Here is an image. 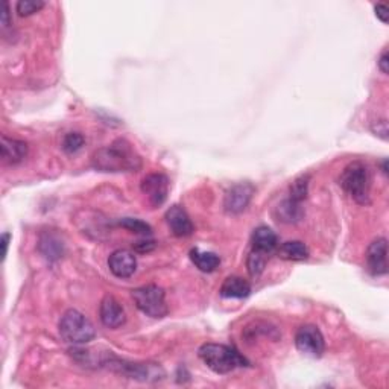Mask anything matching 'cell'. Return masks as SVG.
Wrapping results in <instances>:
<instances>
[{
    "instance_id": "3",
    "label": "cell",
    "mask_w": 389,
    "mask_h": 389,
    "mask_svg": "<svg viewBox=\"0 0 389 389\" xmlns=\"http://www.w3.org/2000/svg\"><path fill=\"white\" fill-rule=\"evenodd\" d=\"M339 186L352 197L357 204H368L371 192V175L367 165L353 161L342 170Z\"/></svg>"
},
{
    "instance_id": "14",
    "label": "cell",
    "mask_w": 389,
    "mask_h": 389,
    "mask_svg": "<svg viewBox=\"0 0 389 389\" xmlns=\"http://www.w3.org/2000/svg\"><path fill=\"white\" fill-rule=\"evenodd\" d=\"M38 250L43 254V257H46L49 262H55L63 257L64 242L58 233H55V230H46L40 235Z\"/></svg>"
},
{
    "instance_id": "7",
    "label": "cell",
    "mask_w": 389,
    "mask_h": 389,
    "mask_svg": "<svg viewBox=\"0 0 389 389\" xmlns=\"http://www.w3.org/2000/svg\"><path fill=\"white\" fill-rule=\"evenodd\" d=\"M140 189L152 207H160L168 199L169 178L163 174H151L143 178Z\"/></svg>"
},
{
    "instance_id": "4",
    "label": "cell",
    "mask_w": 389,
    "mask_h": 389,
    "mask_svg": "<svg viewBox=\"0 0 389 389\" xmlns=\"http://www.w3.org/2000/svg\"><path fill=\"white\" fill-rule=\"evenodd\" d=\"M58 329L61 338L73 345H84L95 339L96 336L95 325L91 324L89 318L73 309L67 310V312L61 316Z\"/></svg>"
},
{
    "instance_id": "1",
    "label": "cell",
    "mask_w": 389,
    "mask_h": 389,
    "mask_svg": "<svg viewBox=\"0 0 389 389\" xmlns=\"http://www.w3.org/2000/svg\"><path fill=\"white\" fill-rule=\"evenodd\" d=\"M93 166L100 172H137L142 168V159L131 143L119 138L95 152Z\"/></svg>"
},
{
    "instance_id": "16",
    "label": "cell",
    "mask_w": 389,
    "mask_h": 389,
    "mask_svg": "<svg viewBox=\"0 0 389 389\" xmlns=\"http://www.w3.org/2000/svg\"><path fill=\"white\" fill-rule=\"evenodd\" d=\"M2 160L6 165H19L26 159L28 145L21 140L2 136Z\"/></svg>"
},
{
    "instance_id": "19",
    "label": "cell",
    "mask_w": 389,
    "mask_h": 389,
    "mask_svg": "<svg viewBox=\"0 0 389 389\" xmlns=\"http://www.w3.org/2000/svg\"><path fill=\"white\" fill-rule=\"evenodd\" d=\"M277 254L280 259L283 260H292V262H301L309 259V248L305 242L300 240H287V242L278 246Z\"/></svg>"
},
{
    "instance_id": "28",
    "label": "cell",
    "mask_w": 389,
    "mask_h": 389,
    "mask_svg": "<svg viewBox=\"0 0 389 389\" xmlns=\"http://www.w3.org/2000/svg\"><path fill=\"white\" fill-rule=\"evenodd\" d=\"M374 132H376V136L386 140L388 138V123H386V120H379L377 122V129H374Z\"/></svg>"
},
{
    "instance_id": "13",
    "label": "cell",
    "mask_w": 389,
    "mask_h": 389,
    "mask_svg": "<svg viewBox=\"0 0 389 389\" xmlns=\"http://www.w3.org/2000/svg\"><path fill=\"white\" fill-rule=\"evenodd\" d=\"M166 222L172 235L177 237H189L193 235V224L188 212L180 206H172L166 212Z\"/></svg>"
},
{
    "instance_id": "22",
    "label": "cell",
    "mask_w": 389,
    "mask_h": 389,
    "mask_svg": "<svg viewBox=\"0 0 389 389\" xmlns=\"http://www.w3.org/2000/svg\"><path fill=\"white\" fill-rule=\"evenodd\" d=\"M309 180H310L309 175L298 177L297 180L291 184V197L289 198L298 201V202L305 201L307 198V192H309Z\"/></svg>"
},
{
    "instance_id": "18",
    "label": "cell",
    "mask_w": 389,
    "mask_h": 389,
    "mask_svg": "<svg viewBox=\"0 0 389 389\" xmlns=\"http://www.w3.org/2000/svg\"><path fill=\"white\" fill-rule=\"evenodd\" d=\"M221 295L224 298H246L251 293V286L246 280L240 277H228L221 286Z\"/></svg>"
},
{
    "instance_id": "11",
    "label": "cell",
    "mask_w": 389,
    "mask_h": 389,
    "mask_svg": "<svg viewBox=\"0 0 389 389\" xmlns=\"http://www.w3.org/2000/svg\"><path fill=\"white\" fill-rule=\"evenodd\" d=\"M119 365L116 367L119 368L122 374L128 376L129 379H137L142 382H150V380H160L165 377V371L159 367L157 363H127L118 361Z\"/></svg>"
},
{
    "instance_id": "21",
    "label": "cell",
    "mask_w": 389,
    "mask_h": 389,
    "mask_svg": "<svg viewBox=\"0 0 389 389\" xmlns=\"http://www.w3.org/2000/svg\"><path fill=\"white\" fill-rule=\"evenodd\" d=\"M268 257H269V255H264L262 253L251 250L250 255H248V259H246V268H248V272H250V275L253 278H259L262 275V272L264 271V266H266Z\"/></svg>"
},
{
    "instance_id": "20",
    "label": "cell",
    "mask_w": 389,
    "mask_h": 389,
    "mask_svg": "<svg viewBox=\"0 0 389 389\" xmlns=\"http://www.w3.org/2000/svg\"><path fill=\"white\" fill-rule=\"evenodd\" d=\"M190 260L202 272H213L221 264L219 255L212 251H201L198 248H193L190 251Z\"/></svg>"
},
{
    "instance_id": "8",
    "label": "cell",
    "mask_w": 389,
    "mask_h": 389,
    "mask_svg": "<svg viewBox=\"0 0 389 389\" xmlns=\"http://www.w3.org/2000/svg\"><path fill=\"white\" fill-rule=\"evenodd\" d=\"M255 189L254 186L250 183H239L225 194L224 199V207L225 212L230 215H239L242 213L244 210H246V207L250 206V202L253 199Z\"/></svg>"
},
{
    "instance_id": "5",
    "label": "cell",
    "mask_w": 389,
    "mask_h": 389,
    "mask_svg": "<svg viewBox=\"0 0 389 389\" xmlns=\"http://www.w3.org/2000/svg\"><path fill=\"white\" fill-rule=\"evenodd\" d=\"M131 297L134 300L137 309L146 316L160 320V318H165L169 312L166 305V293L157 284L137 287V289L131 292Z\"/></svg>"
},
{
    "instance_id": "9",
    "label": "cell",
    "mask_w": 389,
    "mask_h": 389,
    "mask_svg": "<svg viewBox=\"0 0 389 389\" xmlns=\"http://www.w3.org/2000/svg\"><path fill=\"white\" fill-rule=\"evenodd\" d=\"M367 264L372 275L380 277L388 274V240L385 237L376 239L368 246Z\"/></svg>"
},
{
    "instance_id": "29",
    "label": "cell",
    "mask_w": 389,
    "mask_h": 389,
    "mask_svg": "<svg viewBox=\"0 0 389 389\" xmlns=\"http://www.w3.org/2000/svg\"><path fill=\"white\" fill-rule=\"evenodd\" d=\"M11 25V21H10V5H8V2L3 3V14H2V26L3 28H8Z\"/></svg>"
},
{
    "instance_id": "31",
    "label": "cell",
    "mask_w": 389,
    "mask_h": 389,
    "mask_svg": "<svg viewBox=\"0 0 389 389\" xmlns=\"http://www.w3.org/2000/svg\"><path fill=\"white\" fill-rule=\"evenodd\" d=\"M10 239H11L10 233H5V235L2 236V244H3V255H2V257L3 259L6 257V254H8V244H10Z\"/></svg>"
},
{
    "instance_id": "17",
    "label": "cell",
    "mask_w": 389,
    "mask_h": 389,
    "mask_svg": "<svg viewBox=\"0 0 389 389\" xmlns=\"http://www.w3.org/2000/svg\"><path fill=\"white\" fill-rule=\"evenodd\" d=\"M274 216L278 222L297 224L302 219V216H305V208L301 207V202L287 198L275 207Z\"/></svg>"
},
{
    "instance_id": "27",
    "label": "cell",
    "mask_w": 389,
    "mask_h": 389,
    "mask_svg": "<svg viewBox=\"0 0 389 389\" xmlns=\"http://www.w3.org/2000/svg\"><path fill=\"white\" fill-rule=\"evenodd\" d=\"M377 64H379V69L382 70V73L388 75V72H389V55H388L386 49L382 52V55H380Z\"/></svg>"
},
{
    "instance_id": "12",
    "label": "cell",
    "mask_w": 389,
    "mask_h": 389,
    "mask_svg": "<svg viewBox=\"0 0 389 389\" xmlns=\"http://www.w3.org/2000/svg\"><path fill=\"white\" fill-rule=\"evenodd\" d=\"M108 268L118 278H129L137 269V259L134 253L128 250H118L108 257Z\"/></svg>"
},
{
    "instance_id": "15",
    "label": "cell",
    "mask_w": 389,
    "mask_h": 389,
    "mask_svg": "<svg viewBox=\"0 0 389 389\" xmlns=\"http://www.w3.org/2000/svg\"><path fill=\"white\" fill-rule=\"evenodd\" d=\"M251 246H253V251L269 255L277 250L278 237L269 227H264V225H262V227L255 228L253 233Z\"/></svg>"
},
{
    "instance_id": "30",
    "label": "cell",
    "mask_w": 389,
    "mask_h": 389,
    "mask_svg": "<svg viewBox=\"0 0 389 389\" xmlns=\"http://www.w3.org/2000/svg\"><path fill=\"white\" fill-rule=\"evenodd\" d=\"M154 248V242H151V240H146V242H137L136 244V250L138 253H145V251H151Z\"/></svg>"
},
{
    "instance_id": "26",
    "label": "cell",
    "mask_w": 389,
    "mask_h": 389,
    "mask_svg": "<svg viewBox=\"0 0 389 389\" xmlns=\"http://www.w3.org/2000/svg\"><path fill=\"white\" fill-rule=\"evenodd\" d=\"M376 15L380 21L388 23L389 20V8L385 3H379L376 5Z\"/></svg>"
},
{
    "instance_id": "25",
    "label": "cell",
    "mask_w": 389,
    "mask_h": 389,
    "mask_svg": "<svg viewBox=\"0 0 389 389\" xmlns=\"http://www.w3.org/2000/svg\"><path fill=\"white\" fill-rule=\"evenodd\" d=\"M44 2L42 0H20L17 3V12L21 17H28V15H33L38 12L44 8Z\"/></svg>"
},
{
    "instance_id": "10",
    "label": "cell",
    "mask_w": 389,
    "mask_h": 389,
    "mask_svg": "<svg viewBox=\"0 0 389 389\" xmlns=\"http://www.w3.org/2000/svg\"><path fill=\"white\" fill-rule=\"evenodd\" d=\"M99 316L100 321L108 329H119L127 321V314L123 310L120 302L116 300L111 295L104 297L102 302L99 307Z\"/></svg>"
},
{
    "instance_id": "6",
    "label": "cell",
    "mask_w": 389,
    "mask_h": 389,
    "mask_svg": "<svg viewBox=\"0 0 389 389\" xmlns=\"http://www.w3.org/2000/svg\"><path fill=\"white\" fill-rule=\"evenodd\" d=\"M295 347L300 353L310 357H321L325 350V341L321 330L315 325H302L295 334Z\"/></svg>"
},
{
    "instance_id": "24",
    "label": "cell",
    "mask_w": 389,
    "mask_h": 389,
    "mask_svg": "<svg viewBox=\"0 0 389 389\" xmlns=\"http://www.w3.org/2000/svg\"><path fill=\"white\" fill-rule=\"evenodd\" d=\"M85 143V138L81 132H69V134L63 140V150L67 154H73L80 151Z\"/></svg>"
},
{
    "instance_id": "2",
    "label": "cell",
    "mask_w": 389,
    "mask_h": 389,
    "mask_svg": "<svg viewBox=\"0 0 389 389\" xmlns=\"http://www.w3.org/2000/svg\"><path fill=\"white\" fill-rule=\"evenodd\" d=\"M199 359L216 374H228L237 368L246 367L248 361L235 348L224 344H204L198 350Z\"/></svg>"
},
{
    "instance_id": "23",
    "label": "cell",
    "mask_w": 389,
    "mask_h": 389,
    "mask_svg": "<svg viewBox=\"0 0 389 389\" xmlns=\"http://www.w3.org/2000/svg\"><path fill=\"white\" fill-rule=\"evenodd\" d=\"M119 225L123 228H127L131 233H137V235L150 236L152 233V228L146 222L136 219V217H125V219L119 221Z\"/></svg>"
}]
</instances>
